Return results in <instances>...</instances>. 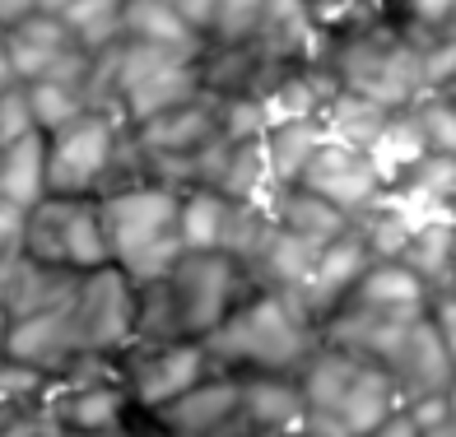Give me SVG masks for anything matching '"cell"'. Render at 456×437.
<instances>
[{
  "mask_svg": "<svg viewBox=\"0 0 456 437\" xmlns=\"http://www.w3.org/2000/svg\"><path fill=\"white\" fill-rule=\"evenodd\" d=\"M200 344L210 353V363L219 372H233V377H261V372L298 377V368L322 344V326L298 307L294 294L252 288Z\"/></svg>",
  "mask_w": 456,
  "mask_h": 437,
  "instance_id": "1",
  "label": "cell"
},
{
  "mask_svg": "<svg viewBox=\"0 0 456 437\" xmlns=\"http://www.w3.org/2000/svg\"><path fill=\"white\" fill-rule=\"evenodd\" d=\"M424 47L414 33H405L387 10L345 24L322 37L317 66L336 79V89L372 98L382 108H410L428 85H424Z\"/></svg>",
  "mask_w": 456,
  "mask_h": 437,
  "instance_id": "2",
  "label": "cell"
},
{
  "mask_svg": "<svg viewBox=\"0 0 456 437\" xmlns=\"http://www.w3.org/2000/svg\"><path fill=\"white\" fill-rule=\"evenodd\" d=\"M298 391L307 405L298 437H363L396 409H405L396 382L378 363L326 340L298 368Z\"/></svg>",
  "mask_w": 456,
  "mask_h": 437,
  "instance_id": "3",
  "label": "cell"
},
{
  "mask_svg": "<svg viewBox=\"0 0 456 437\" xmlns=\"http://www.w3.org/2000/svg\"><path fill=\"white\" fill-rule=\"evenodd\" d=\"M252 279L224 252H186L168 279L140 288V340H205L233 312Z\"/></svg>",
  "mask_w": 456,
  "mask_h": 437,
  "instance_id": "4",
  "label": "cell"
},
{
  "mask_svg": "<svg viewBox=\"0 0 456 437\" xmlns=\"http://www.w3.org/2000/svg\"><path fill=\"white\" fill-rule=\"evenodd\" d=\"M108 256L126 279L159 284L186 256L182 247V191L163 182H126L98 196Z\"/></svg>",
  "mask_w": 456,
  "mask_h": 437,
  "instance_id": "5",
  "label": "cell"
},
{
  "mask_svg": "<svg viewBox=\"0 0 456 437\" xmlns=\"http://www.w3.org/2000/svg\"><path fill=\"white\" fill-rule=\"evenodd\" d=\"M131 126L102 108H89L70 126L47 135V196H102L131 182Z\"/></svg>",
  "mask_w": 456,
  "mask_h": 437,
  "instance_id": "6",
  "label": "cell"
},
{
  "mask_svg": "<svg viewBox=\"0 0 456 437\" xmlns=\"http://www.w3.org/2000/svg\"><path fill=\"white\" fill-rule=\"evenodd\" d=\"M24 256L61 265L70 275H89V270L112 265L98 200L94 196H43L28 210Z\"/></svg>",
  "mask_w": 456,
  "mask_h": 437,
  "instance_id": "7",
  "label": "cell"
},
{
  "mask_svg": "<svg viewBox=\"0 0 456 437\" xmlns=\"http://www.w3.org/2000/svg\"><path fill=\"white\" fill-rule=\"evenodd\" d=\"M210 372H219L210 363L200 340H135L126 353L117 359V377L131 395V409L154 414L163 405H173L177 395H186L191 386H200Z\"/></svg>",
  "mask_w": 456,
  "mask_h": 437,
  "instance_id": "8",
  "label": "cell"
},
{
  "mask_svg": "<svg viewBox=\"0 0 456 437\" xmlns=\"http://www.w3.org/2000/svg\"><path fill=\"white\" fill-rule=\"evenodd\" d=\"M70 307H75L89 359H98V363H117L140 340V284L126 279L117 265L79 275Z\"/></svg>",
  "mask_w": 456,
  "mask_h": 437,
  "instance_id": "9",
  "label": "cell"
},
{
  "mask_svg": "<svg viewBox=\"0 0 456 437\" xmlns=\"http://www.w3.org/2000/svg\"><path fill=\"white\" fill-rule=\"evenodd\" d=\"M0 359L28 368L47 382H61V377H75V372H85V368H98V359H89V349H85V336H79L70 298H61L43 312H28V317H14L5 326Z\"/></svg>",
  "mask_w": 456,
  "mask_h": 437,
  "instance_id": "10",
  "label": "cell"
},
{
  "mask_svg": "<svg viewBox=\"0 0 456 437\" xmlns=\"http://www.w3.org/2000/svg\"><path fill=\"white\" fill-rule=\"evenodd\" d=\"M5 52H10L19 85H37V79H89V70H94V56L47 10H33L28 19L10 24Z\"/></svg>",
  "mask_w": 456,
  "mask_h": 437,
  "instance_id": "11",
  "label": "cell"
},
{
  "mask_svg": "<svg viewBox=\"0 0 456 437\" xmlns=\"http://www.w3.org/2000/svg\"><path fill=\"white\" fill-rule=\"evenodd\" d=\"M298 186H307L313 196L330 200L349 219H359L363 210H372V205L387 196V182L368 163V154L354 150V144H340V140L322 144L317 158L307 163V173L298 177Z\"/></svg>",
  "mask_w": 456,
  "mask_h": 437,
  "instance_id": "12",
  "label": "cell"
},
{
  "mask_svg": "<svg viewBox=\"0 0 456 437\" xmlns=\"http://www.w3.org/2000/svg\"><path fill=\"white\" fill-rule=\"evenodd\" d=\"M382 372L396 382V391H401L405 405L433 401V395H447V386H452V377H456V359L447 353V344L438 340V330H433L428 312L396 340V349L382 359Z\"/></svg>",
  "mask_w": 456,
  "mask_h": 437,
  "instance_id": "13",
  "label": "cell"
},
{
  "mask_svg": "<svg viewBox=\"0 0 456 437\" xmlns=\"http://www.w3.org/2000/svg\"><path fill=\"white\" fill-rule=\"evenodd\" d=\"M238 405H242V382L233 372H210L200 386L177 395L173 405L144 414V424L159 437H215L219 428L238 419Z\"/></svg>",
  "mask_w": 456,
  "mask_h": 437,
  "instance_id": "14",
  "label": "cell"
},
{
  "mask_svg": "<svg viewBox=\"0 0 456 437\" xmlns=\"http://www.w3.org/2000/svg\"><path fill=\"white\" fill-rule=\"evenodd\" d=\"M368 265H372V252L363 247V238L349 228L345 238H336V242H326L322 252H317V261H313V270H307V279L298 284V307L313 317L317 326L330 317V312H340L345 307V298L359 288V279L368 275Z\"/></svg>",
  "mask_w": 456,
  "mask_h": 437,
  "instance_id": "15",
  "label": "cell"
},
{
  "mask_svg": "<svg viewBox=\"0 0 456 437\" xmlns=\"http://www.w3.org/2000/svg\"><path fill=\"white\" fill-rule=\"evenodd\" d=\"M242 382V424L256 437H298L303 428V391L298 377H280V372H261V377H238Z\"/></svg>",
  "mask_w": 456,
  "mask_h": 437,
  "instance_id": "16",
  "label": "cell"
},
{
  "mask_svg": "<svg viewBox=\"0 0 456 437\" xmlns=\"http://www.w3.org/2000/svg\"><path fill=\"white\" fill-rule=\"evenodd\" d=\"M322 247L303 242L298 233H289V228L271 223V233H265V242L256 247V256L247 261V279H252V288H265V294H298V284L307 279V270H313Z\"/></svg>",
  "mask_w": 456,
  "mask_h": 437,
  "instance_id": "17",
  "label": "cell"
},
{
  "mask_svg": "<svg viewBox=\"0 0 456 437\" xmlns=\"http://www.w3.org/2000/svg\"><path fill=\"white\" fill-rule=\"evenodd\" d=\"M387 196L396 200V205H405V210L419 219V223L452 214V196H456V154H424L396 186H387Z\"/></svg>",
  "mask_w": 456,
  "mask_h": 437,
  "instance_id": "18",
  "label": "cell"
},
{
  "mask_svg": "<svg viewBox=\"0 0 456 437\" xmlns=\"http://www.w3.org/2000/svg\"><path fill=\"white\" fill-rule=\"evenodd\" d=\"M265 210H271V219L280 228L298 233L303 242H313V247H326V242H336V238H345L349 228H354V219L340 214L330 200L313 196L307 186H280Z\"/></svg>",
  "mask_w": 456,
  "mask_h": 437,
  "instance_id": "19",
  "label": "cell"
},
{
  "mask_svg": "<svg viewBox=\"0 0 456 437\" xmlns=\"http://www.w3.org/2000/svg\"><path fill=\"white\" fill-rule=\"evenodd\" d=\"M428 298L433 294L424 288V279L414 275L410 265H401V261H372L368 275L359 279V288L345 303H359V307H372V312H396V317H424Z\"/></svg>",
  "mask_w": 456,
  "mask_h": 437,
  "instance_id": "20",
  "label": "cell"
},
{
  "mask_svg": "<svg viewBox=\"0 0 456 437\" xmlns=\"http://www.w3.org/2000/svg\"><path fill=\"white\" fill-rule=\"evenodd\" d=\"M215 186H219L228 200L271 205V196L280 191V186H275V177H271V158H265L261 135H256V140H224Z\"/></svg>",
  "mask_w": 456,
  "mask_h": 437,
  "instance_id": "21",
  "label": "cell"
},
{
  "mask_svg": "<svg viewBox=\"0 0 456 437\" xmlns=\"http://www.w3.org/2000/svg\"><path fill=\"white\" fill-rule=\"evenodd\" d=\"M326 126L322 117H294V121H271L261 135L265 158H271V177L275 186H298V177L307 173V163L317 158V150L326 144Z\"/></svg>",
  "mask_w": 456,
  "mask_h": 437,
  "instance_id": "22",
  "label": "cell"
},
{
  "mask_svg": "<svg viewBox=\"0 0 456 437\" xmlns=\"http://www.w3.org/2000/svg\"><path fill=\"white\" fill-rule=\"evenodd\" d=\"M0 196L14 200L19 210H33L47 196V135L43 131L0 144Z\"/></svg>",
  "mask_w": 456,
  "mask_h": 437,
  "instance_id": "23",
  "label": "cell"
},
{
  "mask_svg": "<svg viewBox=\"0 0 456 437\" xmlns=\"http://www.w3.org/2000/svg\"><path fill=\"white\" fill-rule=\"evenodd\" d=\"M121 43L144 47H205V37L186 24L168 0H126L121 5Z\"/></svg>",
  "mask_w": 456,
  "mask_h": 437,
  "instance_id": "24",
  "label": "cell"
},
{
  "mask_svg": "<svg viewBox=\"0 0 456 437\" xmlns=\"http://www.w3.org/2000/svg\"><path fill=\"white\" fill-rule=\"evenodd\" d=\"M401 265H410L414 275L424 279L428 294L452 288V270H456V219L443 214V219H428V223L414 228L410 247L401 252Z\"/></svg>",
  "mask_w": 456,
  "mask_h": 437,
  "instance_id": "25",
  "label": "cell"
},
{
  "mask_svg": "<svg viewBox=\"0 0 456 437\" xmlns=\"http://www.w3.org/2000/svg\"><path fill=\"white\" fill-rule=\"evenodd\" d=\"M368 163L378 168V177L387 182V186H396L414 163H419L424 154H428V144H424V131H419V121H414V112L410 108H396L387 117V126L378 131V140L368 144Z\"/></svg>",
  "mask_w": 456,
  "mask_h": 437,
  "instance_id": "26",
  "label": "cell"
},
{
  "mask_svg": "<svg viewBox=\"0 0 456 437\" xmlns=\"http://www.w3.org/2000/svg\"><path fill=\"white\" fill-rule=\"evenodd\" d=\"M228 214H233V200L219 186H186L182 191V247L186 252H224Z\"/></svg>",
  "mask_w": 456,
  "mask_h": 437,
  "instance_id": "27",
  "label": "cell"
},
{
  "mask_svg": "<svg viewBox=\"0 0 456 437\" xmlns=\"http://www.w3.org/2000/svg\"><path fill=\"white\" fill-rule=\"evenodd\" d=\"M387 117H391V108H382V102L336 89L326 98V108H322V126H326L330 140L354 144V150H368V144L378 140V131L387 126Z\"/></svg>",
  "mask_w": 456,
  "mask_h": 437,
  "instance_id": "28",
  "label": "cell"
},
{
  "mask_svg": "<svg viewBox=\"0 0 456 437\" xmlns=\"http://www.w3.org/2000/svg\"><path fill=\"white\" fill-rule=\"evenodd\" d=\"M414 228H419V219H414L405 205H396L391 196H382L372 210H363L354 219V233L363 238L372 261H401V252H405L410 238H414Z\"/></svg>",
  "mask_w": 456,
  "mask_h": 437,
  "instance_id": "29",
  "label": "cell"
},
{
  "mask_svg": "<svg viewBox=\"0 0 456 437\" xmlns=\"http://www.w3.org/2000/svg\"><path fill=\"white\" fill-rule=\"evenodd\" d=\"M121 5L126 0H70V5L56 10V19L89 56H98L121 43Z\"/></svg>",
  "mask_w": 456,
  "mask_h": 437,
  "instance_id": "30",
  "label": "cell"
},
{
  "mask_svg": "<svg viewBox=\"0 0 456 437\" xmlns=\"http://www.w3.org/2000/svg\"><path fill=\"white\" fill-rule=\"evenodd\" d=\"M24 89H28V102H33V117H37V131L43 135L70 126L75 117H85L94 108L89 79H37V85H24Z\"/></svg>",
  "mask_w": 456,
  "mask_h": 437,
  "instance_id": "31",
  "label": "cell"
},
{
  "mask_svg": "<svg viewBox=\"0 0 456 437\" xmlns=\"http://www.w3.org/2000/svg\"><path fill=\"white\" fill-rule=\"evenodd\" d=\"M456 0H387V14L396 19L405 33H414L419 43H438L452 28Z\"/></svg>",
  "mask_w": 456,
  "mask_h": 437,
  "instance_id": "32",
  "label": "cell"
},
{
  "mask_svg": "<svg viewBox=\"0 0 456 437\" xmlns=\"http://www.w3.org/2000/svg\"><path fill=\"white\" fill-rule=\"evenodd\" d=\"M410 112H414V121H419V131H424L428 154H456V108L447 98L424 89L419 98L410 102Z\"/></svg>",
  "mask_w": 456,
  "mask_h": 437,
  "instance_id": "33",
  "label": "cell"
},
{
  "mask_svg": "<svg viewBox=\"0 0 456 437\" xmlns=\"http://www.w3.org/2000/svg\"><path fill=\"white\" fill-rule=\"evenodd\" d=\"M271 0H215V33L210 43H247Z\"/></svg>",
  "mask_w": 456,
  "mask_h": 437,
  "instance_id": "34",
  "label": "cell"
},
{
  "mask_svg": "<svg viewBox=\"0 0 456 437\" xmlns=\"http://www.w3.org/2000/svg\"><path fill=\"white\" fill-rule=\"evenodd\" d=\"M37 131V117H33V102H28V89L14 85L0 93V144L10 140H24Z\"/></svg>",
  "mask_w": 456,
  "mask_h": 437,
  "instance_id": "35",
  "label": "cell"
},
{
  "mask_svg": "<svg viewBox=\"0 0 456 437\" xmlns=\"http://www.w3.org/2000/svg\"><path fill=\"white\" fill-rule=\"evenodd\" d=\"M24 228L28 210H19L14 200L0 196V256H24Z\"/></svg>",
  "mask_w": 456,
  "mask_h": 437,
  "instance_id": "36",
  "label": "cell"
},
{
  "mask_svg": "<svg viewBox=\"0 0 456 437\" xmlns=\"http://www.w3.org/2000/svg\"><path fill=\"white\" fill-rule=\"evenodd\" d=\"M428 321L438 330V340L447 344V353L456 359V288H443V294L428 298Z\"/></svg>",
  "mask_w": 456,
  "mask_h": 437,
  "instance_id": "37",
  "label": "cell"
},
{
  "mask_svg": "<svg viewBox=\"0 0 456 437\" xmlns=\"http://www.w3.org/2000/svg\"><path fill=\"white\" fill-rule=\"evenodd\" d=\"M168 5L205 37V43H210V33H215V0H168Z\"/></svg>",
  "mask_w": 456,
  "mask_h": 437,
  "instance_id": "38",
  "label": "cell"
},
{
  "mask_svg": "<svg viewBox=\"0 0 456 437\" xmlns=\"http://www.w3.org/2000/svg\"><path fill=\"white\" fill-rule=\"evenodd\" d=\"M363 437H419V424H414V414L410 409H396L391 419H382L372 433H363Z\"/></svg>",
  "mask_w": 456,
  "mask_h": 437,
  "instance_id": "39",
  "label": "cell"
},
{
  "mask_svg": "<svg viewBox=\"0 0 456 437\" xmlns=\"http://www.w3.org/2000/svg\"><path fill=\"white\" fill-rule=\"evenodd\" d=\"M37 10V0H0V28L19 24V19H28Z\"/></svg>",
  "mask_w": 456,
  "mask_h": 437,
  "instance_id": "40",
  "label": "cell"
},
{
  "mask_svg": "<svg viewBox=\"0 0 456 437\" xmlns=\"http://www.w3.org/2000/svg\"><path fill=\"white\" fill-rule=\"evenodd\" d=\"M37 433H43V419H37V414H28V419H19L14 428H5L0 437H37Z\"/></svg>",
  "mask_w": 456,
  "mask_h": 437,
  "instance_id": "41",
  "label": "cell"
},
{
  "mask_svg": "<svg viewBox=\"0 0 456 437\" xmlns=\"http://www.w3.org/2000/svg\"><path fill=\"white\" fill-rule=\"evenodd\" d=\"M14 85H19V75H14V66H10L5 37H0V93H5V89H14Z\"/></svg>",
  "mask_w": 456,
  "mask_h": 437,
  "instance_id": "42",
  "label": "cell"
},
{
  "mask_svg": "<svg viewBox=\"0 0 456 437\" xmlns=\"http://www.w3.org/2000/svg\"><path fill=\"white\" fill-rule=\"evenodd\" d=\"M433 93H438V98H447L452 108H456V66H452V70L438 79V85H433Z\"/></svg>",
  "mask_w": 456,
  "mask_h": 437,
  "instance_id": "43",
  "label": "cell"
},
{
  "mask_svg": "<svg viewBox=\"0 0 456 437\" xmlns=\"http://www.w3.org/2000/svg\"><path fill=\"white\" fill-rule=\"evenodd\" d=\"M37 419H43V414H37ZM37 437H89V433H70V428H56L52 419H43V433H37ZM121 437V433H117Z\"/></svg>",
  "mask_w": 456,
  "mask_h": 437,
  "instance_id": "44",
  "label": "cell"
},
{
  "mask_svg": "<svg viewBox=\"0 0 456 437\" xmlns=\"http://www.w3.org/2000/svg\"><path fill=\"white\" fill-rule=\"evenodd\" d=\"M419 437H456V424L443 419V424H433V428H419Z\"/></svg>",
  "mask_w": 456,
  "mask_h": 437,
  "instance_id": "45",
  "label": "cell"
},
{
  "mask_svg": "<svg viewBox=\"0 0 456 437\" xmlns=\"http://www.w3.org/2000/svg\"><path fill=\"white\" fill-rule=\"evenodd\" d=\"M443 401H447V419L456 424V377H452V386H447V395H443Z\"/></svg>",
  "mask_w": 456,
  "mask_h": 437,
  "instance_id": "46",
  "label": "cell"
},
{
  "mask_svg": "<svg viewBox=\"0 0 456 437\" xmlns=\"http://www.w3.org/2000/svg\"><path fill=\"white\" fill-rule=\"evenodd\" d=\"M447 37H456V10H452V28H447Z\"/></svg>",
  "mask_w": 456,
  "mask_h": 437,
  "instance_id": "47",
  "label": "cell"
},
{
  "mask_svg": "<svg viewBox=\"0 0 456 437\" xmlns=\"http://www.w3.org/2000/svg\"><path fill=\"white\" fill-rule=\"evenodd\" d=\"M452 219H456V196H452Z\"/></svg>",
  "mask_w": 456,
  "mask_h": 437,
  "instance_id": "48",
  "label": "cell"
},
{
  "mask_svg": "<svg viewBox=\"0 0 456 437\" xmlns=\"http://www.w3.org/2000/svg\"><path fill=\"white\" fill-rule=\"evenodd\" d=\"M452 288H456V270H452Z\"/></svg>",
  "mask_w": 456,
  "mask_h": 437,
  "instance_id": "49",
  "label": "cell"
},
{
  "mask_svg": "<svg viewBox=\"0 0 456 437\" xmlns=\"http://www.w3.org/2000/svg\"><path fill=\"white\" fill-rule=\"evenodd\" d=\"M121 437H131V428H126V433H121Z\"/></svg>",
  "mask_w": 456,
  "mask_h": 437,
  "instance_id": "50",
  "label": "cell"
},
{
  "mask_svg": "<svg viewBox=\"0 0 456 437\" xmlns=\"http://www.w3.org/2000/svg\"><path fill=\"white\" fill-rule=\"evenodd\" d=\"M0 37H5V28H0Z\"/></svg>",
  "mask_w": 456,
  "mask_h": 437,
  "instance_id": "51",
  "label": "cell"
}]
</instances>
